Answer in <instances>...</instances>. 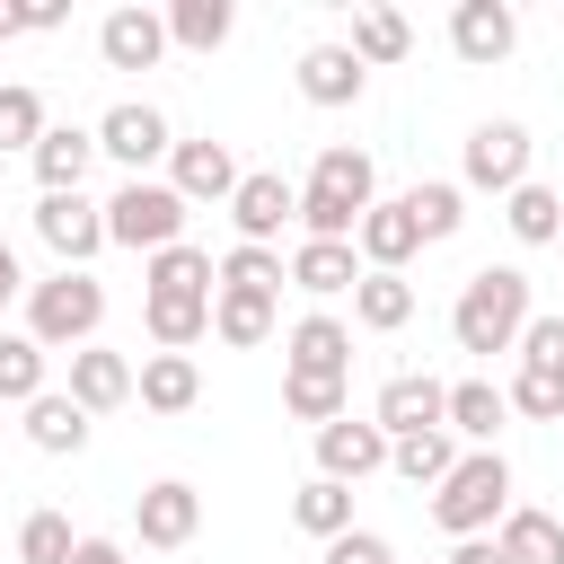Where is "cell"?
<instances>
[{
    "mask_svg": "<svg viewBox=\"0 0 564 564\" xmlns=\"http://www.w3.org/2000/svg\"><path fill=\"white\" fill-rule=\"evenodd\" d=\"M370 203H379V167H370V150L326 141L317 167H308V185H300V238H352Z\"/></svg>",
    "mask_w": 564,
    "mask_h": 564,
    "instance_id": "cell-1",
    "label": "cell"
},
{
    "mask_svg": "<svg viewBox=\"0 0 564 564\" xmlns=\"http://www.w3.org/2000/svg\"><path fill=\"white\" fill-rule=\"evenodd\" d=\"M529 317H538L529 308V273L520 264H476L458 308H449V335H458V352H511Z\"/></svg>",
    "mask_w": 564,
    "mask_h": 564,
    "instance_id": "cell-2",
    "label": "cell"
},
{
    "mask_svg": "<svg viewBox=\"0 0 564 564\" xmlns=\"http://www.w3.org/2000/svg\"><path fill=\"white\" fill-rule=\"evenodd\" d=\"M502 511H511V458L502 449H458V467L432 485V520L449 538H494Z\"/></svg>",
    "mask_w": 564,
    "mask_h": 564,
    "instance_id": "cell-3",
    "label": "cell"
},
{
    "mask_svg": "<svg viewBox=\"0 0 564 564\" xmlns=\"http://www.w3.org/2000/svg\"><path fill=\"white\" fill-rule=\"evenodd\" d=\"M97 326H106V282L97 273H53V282H26V335L44 344V352H79V344H97Z\"/></svg>",
    "mask_w": 564,
    "mask_h": 564,
    "instance_id": "cell-4",
    "label": "cell"
},
{
    "mask_svg": "<svg viewBox=\"0 0 564 564\" xmlns=\"http://www.w3.org/2000/svg\"><path fill=\"white\" fill-rule=\"evenodd\" d=\"M185 220H194V203H185L167 176H123V185L106 194V247H141V256H159V247L185 238Z\"/></svg>",
    "mask_w": 564,
    "mask_h": 564,
    "instance_id": "cell-5",
    "label": "cell"
},
{
    "mask_svg": "<svg viewBox=\"0 0 564 564\" xmlns=\"http://www.w3.org/2000/svg\"><path fill=\"white\" fill-rule=\"evenodd\" d=\"M97 159H115V167H132V176H150L167 150H176V132H167V115L159 106H141V97H123V106H106L97 123Z\"/></svg>",
    "mask_w": 564,
    "mask_h": 564,
    "instance_id": "cell-6",
    "label": "cell"
},
{
    "mask_svg": "<svg viewBox=\"0 0 564 564\" xmlns=\"http://www.w3.org/2000/svg\"><path fill=\"white\" fill-rule=\"evenodd\" d=\"M458 185H476V194H511V185H529V123H511V115L476 123L467 150H458Z\"/></svg>",
    "mask_w": 564,
    "mask_h": 564,
    "instance_id": "cell-7",
    "label": "cell"
},
{
    "mask_svg": "<svg viewBox=\"0 0 564 564\" xmlns=\"http://www.w3.org/2000/svg\"><path fill=\"white\" fill-rule=\"evenodd\" d=\"M229 220H238V247H273L291 220H300V185L282 167H247L238 194H229Z\"/></svg>",
    "mask_w": 564,
    "mask_h": 564,
    "instance_id": "cell-8",
    "label": "cell"
},
{
    "mask_svg": "<svg viewBox=\"0 0 564 564\" xmlns=\"http://www.w3.org/2000/svg\"><path fill=\"white\" fill-rule=\"evenodd\" d=\"M35 238H44L70 273H88V256L106 247V203H88V194H44V203H35Z\"/></svg>",
    "mask_w": 564,
    "mask_h": 564,
    "instance_id": "cell-9",
    "label": "cell"
},
{
    "mask_svg": "<svg viewBox=\"0 0 564 564\" xmlns=\"http://www.w3.org/2000/svg\"><path fill=\"white\" fill-rule=\"evenodd\" d=\"M282 370H300V379H352V326L326 317V308L291 317L282 326Z\"/></svg>",
    "mask_w": 564,
    "mask_h": 564,
    "instance_id": "cell-10",
    "label": "cell"
},
{
    "mask_svg": "<svg viewBox=\"0 0 564 564\" xmlns=\"http://www.w3.org/2000/svg\"><path fill=\"white\" fill-rule=\"evenodd\" d=\"M194 529H203V494H194L185 476L141 485V502H132V538H141V546H159V555H167V546H185Z\"/></svg>",
    "mask_w": 564,
    "mask_h": 564,
    "instance_id": "cell-11",
    "label": "cell"
},
{
    "mask_svg": "<svg viewBox=\"0 0 564 564\" xmlns=\"http://www.w3.org/2000/svg\"><path fill=\"white\" fill-rule=\"evenodd\" d=\"M511 44H520V9H511V0H458V9H449V53H458V62L494 70Z\"/></svg>",
    "mask_w": 564,
    "mask_h": 564,
    "instance_id": "cell-12",
    "label": "cell"
},
{
    "mask_svg": "<svg viewBox=\"0 0 564 564\" xmlns=\"http://www.w3.org/2000/svg\"><path fill=\"white\" fill-rule=\"evenodd\" d=\"M238 176H247V167H238V150H229V141H212V132L167 150V185H176L185 203H229V194H238Z\"/></svg>",
    "mask_w": 564,
    "mask_h": 564,
    "instance_id": "cell-13",
    "label": "cell"
},
{
    "mask_svg": "<svg viewBox=\"0 0 564 564\" xmlns=\"http://www.w3.org/2000/svg\"><path fill=\"white\" fill-rule=\"evenodd\" d=\"M441 405H449V388H441L432 370H397V379L379 388L370 423H379L388 441H405V432H441Z\"/></svg>",
    "mask_w": 564,
    "mask_h": 564,
    "instance_id": "cell-14",
    "label": "cell"
},
{
    "mask_svg": "<svg viewBox=\"0 0 564 564\" xmlns=\"http://www.w3.org/2000/svg\"><path fill=\"white\" fill-rule=\"evenodd\" d=\"M70 405L97 423V414H115V405H132V361L115 352V344H79L70 352Z\"/></svg>",
    "mask_w": 564,
    "mask_h": 564,
    "instance_id": "cell-15",
    "label": "cell"
},
{
    "mask_svg": "<svg viewBox=\"0 0 564 564\" xmlns=\"http://www.w3.org/2000/svg\"><path fill=\"white\" fill-rule=\"evenodd\" d=\"M97 53H106V70H159V53H167V18H159V9H106Z\"/></svg>",
    "mask_w": 564,
    "mask_h": 564,
    "instance_id": "cell-16",
    "label": "cell"
},
{
    "mask_svg": "<svg viewBox=\"0 0 564 564\" xmlns=\"http://www.w3.org/2000/svg\"><path fill=\"white\" fill-rule=\"evenodd\" d=\"M388 467V432L379 423H326L317 432V476H335V485H361V476H379Z\"/></svg>",
    "mask_w": 564,
    "mask_h": 564,
    "instance_id": "cell-17",
    "label": "cell"
},
{
    "mask_svg": "<svg viewBox=\"0 0 564 564\" xmlns=\"http://www.w3.org/2000/svg\"><path fill=\"white\" fill-rule=\"evenodd\" d=\"M26 159H35V185H44V194H79L88 167H97V132H79V123H44V141H35Z\"/></svg>",
    "mask_w": 564,
    "mask_h": 564,
    "instance_id": "cell-18",
    "label": "cell"
},
{
    "mask_svg": "<svg viewBox=\"0 0 564 564\" xmlns=\"http://www.w3.org/2000/svg\"><path fill=\"white\" fill-rule=\"evenodd\" d=\"M282 273H291L308 300H344V291L361 282V256H352V238H300Z\"/></svg>",
    "mask_w": 564,
    "mask_h": 564,
    "instance_id": "cell-19",
    "label": "cell"
},
{
    "mask_svg": "<svg viewBox=\"0 0 564 564\" xmlns=\"http://www.w3.org/2000/svg\"><path fill=\"white\" fill-rule=\"evenodd\" d=\"M494 546H502V564H564V520L538 502H511L494 520Z\"/></svg>",
    "mask_w": 564,
    "mask_h": 564,
    "instance_id": "cell-20",
    "label": "cell"
},
{
    "mask_svg": "<svg viewBox=\"0 0 564 564\" xmlns=\"http://www.w3.org/2000/svg\"><path fill=\"white\" fill-rule=\"evenodd\" d=\"M361 88H370V70L352 62V44H308L300 53V97L308 106H352Z\"/></svg>",
    "mask_w": 564,
    "mask_h": 564,
    "instance_id": "cell-21",
    "label": "cell"
},
{
    "mask_svg": "<svg viewBox=\"0 0 564 564\" xmlns=\"http://www.w3.org/2000/svg\"><path fill=\"white\" fill-rule=\"evenodd\" d=\"M141 282H150V300H212V291H220V264H212L194 238H176V247H159V256H150V273H141Z\"/></svg>",
    "mask_w": 564,
    "mask_h": 564,
    "instance_id": "cell-22",
    "label": "cell"
},
{
    "mask_svg": "<svg viewBox=\"0 0 564 564\" xmlns=\"http://www.w3.org/2000/svg\"><path fill=\"white\" fill-rule=\"evenodd\" d=\"M132 397H141L150 414H185V405L203 397V370H194V352H141V370H132Z\"/></svg>",
    "mask_w": 564,
    "mask_h": 564,
    "instance_id": "cell-23",
    "label": "cell"
},
{
    "mask_svg": "<svg viewBox=\"0 0 564 564\" xmlns=\"http://www.w3.org/2000/svg\"><path fill=\"white\" fill-rule=\"evenodd\" d=\"M511 423V405H502V388L494 379H458L449 388V405H441V432L449 441H476V449H494V432Z\"/></svg>",
    "mask_w": 564,
    "mask_h": 564,
    "instance_id": "cell-24",
    "label": "cell"
},
{
    "mask_svg": "<svg viewBox=\"0 0 564 564\" xmlns=\"http://www.w3.org/2000/svg\"><path fill=\"white\" fill-rule=\"evenodd\" d=\"M26 441H35L44 458H79V449H88V414L70 405V388H44V397L26 405Z\"/></svg>",
    "mask_w": 564,
    "mask_h": 564,
    "instance_id": "cell-25",
    "label": "cell"
},
{
    "mask_svg": "<svg viewBox=\"0 0 564 564\" xmlns=\"http://www.w3.org/2000/svg\"><path fill=\"white\" fill-rule=\"evenodd\" d=\"M397 203H405V220H414V238H423V247L467 229V185H449V176H432V185H405Z\"/></svg>",
    "mask_w": 564,
    "mask_h": 564,
    "instance_id": "cell-26",
    "label": "cell"
},
{
    "mask_svg": "<svg viewBox=\"0 0 564 564\" xmlns=\"http://www.w3.org/2000/svg\"><path fill=\"white\" fill-rule=\"evenodd\" d=\"M141 326H150L159 352H194V344L212 335V300H150V291H141Z\"/></svg>",
    "mask_w": 564,
    "mask_h": 564,
    "instance_id": "cell-27",
    "label": "cell"
},
{
    "mask_svg": "<svg viewBox=\"0 0 564 564\" xmlns=\"http://www.w3.org/2000/svg\"><path fill=\"white\" fill-rule=\"evenodd\" d=\"M273 300H256V291H212V335L220 344H238V352H256V344H273Z\"/></svg>",
    "mask_w": 564,
    "mask_h": 564,
    "instance_id": "cell-28",
    "label": "cell"
},
{
    "mask_svg": "<svg viewBox=\"0 0 564 564\" xmlns=\"http://www.w3.org/2000/svg\"><path fill=\"white\" fill-rule=\"evenodd\" d=\"M159 18H167V44H185V53H220L229 26H238L229 0H176V9H159Z\"/></svg>",
    "mask_w": 564,
    "mask_h": 564,
    "instance_id": "cell-29",
    "label": "cell"
},
{
    "mask_svg": "<svg viewBox=\"0 0 564 564\" xmlns=\"http://www.w3.org/2000/svg\"><path fill=\"white\" fill-rule=\"evenodd\" d=\"M502 220H511V238H520V247H546V238L564 229V194L529 176V185H511V194H502Z\"/></svg>",
    "mask_w": 564,
    "mask_h": 564,
    "instance_id": "cell-30",
    "label": "cell"
},
{
    "mask_svg": "<svg viewBox=\"0 0 564 564\" xmlns=\"http://www.w3.org/2000/svg\"><path fill=\"white\" fill-rule=\"evenodd\" d=\"M352 317H361L370 335H397V326L414 317V282H405V273H361V282H352Z\"/></svg>",
    "mask_w": 564,
    "mask_h": 564,
    "instance_id": "cell-31",
    "label": "cell"
},
{
    "mask_svg": "<svg viewBox=\"0 0 564 564\" xmlns=\"http://www.w3.org/2000/svg\"><path fill=\"white\" fill-rule=\"evenodd\" d=\"M291 520H300L317 546H326V538H344V529H352V485H335V476H308V485L291 494Z\"/></svg>",
    "mask_w": 564,
    "mask_h": 564,
    "instance_id": "cell-32",
    "label": "cell"
},
{
    "mask_svg": "<svg viewBox=\"0 0 564 564\" xmlns=\"http://www.w3.org/2000/svg\"><path fill=\"white\" fill-rule=\"evenodd\" d=\"M414 53V26L397 18V9H361L352 18V62L361 70H388V62H405Z\"/></svg>",
    "mask_w": 564,
    "mask_h": 564,
    "instance_id": "cell-33",
    "label": "cell"
},
{
    "mask_svg": "<svg viewBox=\"0 0 564 564\" xmlns=\"http://www.w3.org/2000/svg\"><path fill=\"white\" fill-rule=\"evenodd\" d=\"M388 467H397L405 485H423V494H432V485L458 467V441H449V432H405V441H388Z\"/></svg>",
    "mask_w": 564,
    "mask_h": 564,
    "instance_id": "cell-34",
    "label": "cell"
},
{
    "mask_svg": "<svg viewBox=\"0 0 564 564\" xmlns=\"http://www.w3.org/2000/svg\"><path fill=\"white\" fill-rule=\"evenodd\" d=\"M282 405L300 414V423H344L352 414V379H300V370H282Z\"/></svg>",
    "mask_w": 564,
    "mask_h": 564,
    "instance_id": "cell-35",
    "label": "cell"
},
{
    "mask_svg": "<svg viewBox=\"0 0 564 564\" xmlns=\"http://www.w3.org/2000/svg\"><path fill=\"white\" fill-rule=\"evenodd\" d=\"M44 370H53V352L35 335H0V397L9 405H35L44 397Z\"/></svg>",
    "mask_w": 564,
    "mask_h": 564,
    "instance_id": "cell-36",
    "label": "cell"
},
{
    "mask_svg": "<svg viewBox=\"0 0 564 564\" xmlns=\"http://www.w3.org/2000/svg\"><path fill=\"white\" fill-rule=\"evenodd\" d=\"M282 247H229L220 256V291H256V300H282Z\"/></svg>",
    "mask_w": 564,
    "mask_h": 564,
    "instance_id": "cell-37",
    "label": "cell"
},
{
    "mask_svg": "<svg viewBox=\"0 0 564 564\" xmlns=\"http://www.w3.org/2000/svg\"><path fill=\"white\" fill-rule=\"evenodd\" d=\"M70 546H79V538H70L62 511H26V520H18V564H70Z\"/></svg>",
    "mask_w": 564,
    "mask_h": 564,
    "instance_id": "cell-38",
    "label": "cell"
},
{
    "mask_svg": "<svg viewBox=\"0 0 564 564\" xmlns=\"http://www.w3.org/2000/svg\"><path fill=\"white\" fill-rule=\"evenodd\" d=\"M35 141H44V97L0 79V150H35Z\"/></svg>",
    "mask_w": 564,
    "mask_h": 564,
    "instance_id": "cell-39",
    "label": "cell"
},
{
    "mask_svg": "<svg viewBox=\"0 0 564 564\" xmlns=\"http://www.w3.org/2000/svg\"><path fill=\"white\" fill-rule=\"evenodd\" d=\"M511 352H520V370H538V379H564V308H555V317H529Z\"/></svg>",
    "mask_w": 564,
    "mask_h": 564,
    "instance_id": "cell-40",
    "label": "cell"
},
{
    "mask_svg": "<svg viewBox=\"0 0 564 564\" xmlns=\"http://www.w3.org/2000/svg\"><path fill=\"white\" fill-rule=\"evenodd\" d=\"M502 405H511V414H529V423H564V379H538V370H511V388H502Z\"/></svg>",
    "mask_w": 564,
    "mask_h": 564,
    "instance_id": "cell-41",
    "label": "cell"
},
{
    "mask_svg": "<svg viewBox=\"0 0 564 564\" xmlns=\"http://www.w3.org/2000/svg\"><path fill=\"white\" fill-rule=\"evenodd\" d=\"M326 564H397V546L379 529H344V538H326Z\"/></svg>",
    "mask_w": 564,
    "mask_h": 564,
    "instance_id": "cell-42",
    "label": "cell"
},
{
    "mask_svg": "<svg viewBox=\"0 0 564 564\" xmlns=\"http://www.w3.org/2000/svg\"><path fill=\"white\" fill-rule=\"evenodd\" d=\"M70 564H132V546H123V538H79Z\"/></svg>",
    "mask_w": 564,
    "mask_h": 564,
    "instance_id": "cell-43",
    "label": "cell"
},
{
    "mask_svg": "<svg viewBox=\"0 0 564 564\" xmlns=\"http://www.w3.org/2000/svg\"><path fill=\"white\" fill-rule=\"evenodd\" d=\"M441 564H502V546H494V538H458Z\"/></svg>",
    "mask_w": 564,
    "mask_h": 564,
    "instance_id": "cell-44",
    "label": "cell"
},
{
    "mask_svg": "<svg viewBox=\"0 0 564 564\" xmlns=\"http://www.w3.org/2000/svg\"><path fill=\"white\" fill-rule=\"evenodd\" d=\"M18 291H26V273H18V256H9V238H0V308H9Z\"/></svg>",
    "mask_w": 564,
    "mask_h": 564,
    "instance_id": "cell-45",
    "label": "cell"
}]
</instances>
